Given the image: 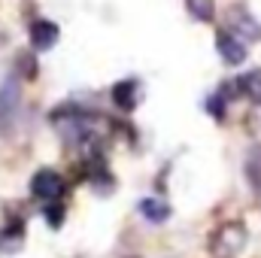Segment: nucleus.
<instances>
[{
	"label": "nucleus",
	"mask_w": 261,
	"mask_h": 258,
	"mask_svg": "<svg viewBox=\"0 0 261 258\" xmlns=\"http://www.w3.org/2000/svg\"><path fill=\"white\" fill-rule=\"evenodd\" d=\"M246 240H249V234H246L243 222H225L210 237V255L213 258H237L246 249Z\"/></svg>",
	"instance_id": "nucleus-1"
},
{
	"label": "nucleus",
	"mask_w": 261,
	"mask_h": 258,
	"mask_svg": "<svg viewBox=\"0 0 261 258\" xmlns=\"http://www.w3.org/2000/svg\"><path fill=\"white\" fill-rule=\"evenodd\" d=\"M225 24H228V34H234L237 40L243 43H258L261 40V24L243 9V6H231L225 12Z\"/></svg>",
	"instance_id": "nucleus-2"
},
{
	"label": "nucleus",
	"mask_w": 261,
	"mask_h": 258,
	"mask_svg": "<svg viewBox=\"0 0 261 258\" xmlns=\"http://www.w3.org/2000/svg\"><path fill=\"white\" fill-rule=\"evenodd\" d=\"M31 192H34V197L52 203V200H58L67 192V183L61 179V173H55V170H40L31 179Z\"/></svg>",
	"instance_id": "nucleus-3"
},
{
	"label": "nucleus",
	"mask_w": 261,
	"mask_h": 258,
	"mask_svg": "<svg viewBox=\"0 0 261 258\" xmlns=\"http://www.w3.org/2000/svg\"><path fill=\"white\" fill-rule=\"evenodd\" d=\"M216 49H219V55H222V61L225 64H243L246 61V43L243 40H237L234 34H228V31H219L216 34Z\"/></svg>",
	"instance_id": "nucleus-4"
},
{
	"label": "nucleus",
	"mask_w": 261,
	"mask_h": 258,
	"mask_svg": "<svg viewBox=\"0 0 261 258\" xmlns=\"http://www.w3.org/2000/svg\"><path fill=\"white\" fill-rule=\"evenodd\" d=\"M58 24L55 21H46V18H40V21H34L31 24V46L37 49V52H46V49H52L55 43H58Z\"/></svg>",
	"instance_id": "nucleus-5"
},
{
	"label": "nucleus",
	"mask_w": 261,
	"mask_h": 258,
	"mask_svg": "<svg viewBox=\"0 0 261 258\" xmlns=\"http://www.w3.org/2000/svg\"><path fill=\"white\" fill-rule=\"evenodd\" d=\"M24 222L21 219H12L3 231H0V252L3 255H15L21 246H24Z\"/></svg>",
	"instance_id": "nucleus-6"
},
{
	"label": "nucleus",
	"mask_w": 261,
	"mask_h": 258,
	"mask_svg": "<svg viewBox=\"0 0 261 258\" xmlns=\"http://www.w3.org/2000/svg\"><path fill=\"white\" fill-rule=\"evenodd\" d=\"M137 97H140V85L134 79H122L113 85V104L122 110V113H130L137 110Z\"/></svg>",
	"instance_id": "nucleus-7"
},
{
	"label": "nucleus",
	"mask_w": 261,
	"mask_h": 258,
	"mask_svg": "<svg viewBox=\"0 0 261 258\" xmlns=\"http://www.w3.org/2000/svg\"><path fill=\"white\" fill-rule=\"evenodd\" d=\"M18 110V85L15 79H9L3 88H0V125H6Z\"/></svg>",
	"instance_id": "nucleus-8"
},
{
	"label": "nucleus",
	"mask_w": 261,
	"mask_h": 258,
	"mask_svg": "<svg viewBox=\"0 0 261 258\" xmlns=\"http://www.w3.org/2000/svg\"><path fill=\"white\" fill-rule=\"evenodd\" d=\"M140 216L149 219V222H155V225H161V222H167L170 207L164 200H158V197H146V200H140Z\"/></svg>",
	"instance_id": "nucleus-9"
},
{
	"label": "nucleus",
	"mask_w": 261,
	"mask_h": 258,
	"mask_svg": "<svg viewBox=\"0 0 261 258\" xmlns=\"http://www.w3.org/2000/svg\"><path fill=\"white\" fill-rule=\"evenodd\" d=\"M240 85V94H246L252 104H261V70H249L237 79Z\"/></svg>",
	"instance_id": "nucleus-10"
},
{
	"label": "nucleus",
	"mask_w": 261,
	"mask_h": 258,
	"mask_svg": "<svg viewBox=\"0 0 261 258\" xmlns=\"http://www.w3.org/2000/svg\"><path fill=\"white\" fill-rule=\"evenodd\" d=\"M189 9H192V15L200 18V21H210L213 18V0H189Z\"/></svg>",
	"instance_id": "nucleus-11"
},
{
	"label": "nucleus",
	"mask_w": 261,
	"mask_h": 258,
	"mask_svg": "<svg viewBox=\"0 0 261 258\" xmlns=\"http://www.w3.org/2000/svg\"><path fill=\"white\" fill-rule=\"evenodd\" d=\"M46 222H49L52 228H61V222H64V203L52 200V203L46 207Z\"/></svg>",
	"instance_id": "nucleus-12"
},
{
	"label": "nucleus",
	"mask_w": 261,
	"mask_h": 258,
	"mask_svg": "<svg viewBox=\"0 0 261 258\" xmlns=\"http://www.w3.org/2000/svg\"><path fill=\"white\" fill-rule=\"evenodd\" d=\"M225 104H228V97H225L222 91H216V94L206 100V107H210V113H213L216 119H222V116H225Z\"/></svg>",
	"instance_id": "nucleus-13"
}]
</instances>
